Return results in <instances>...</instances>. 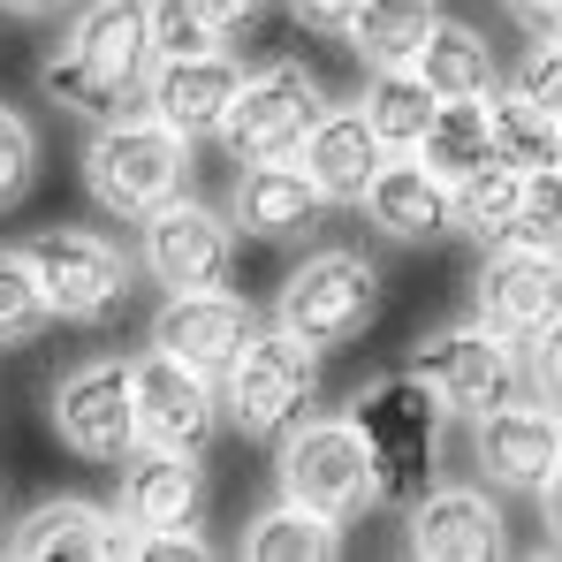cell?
I'll use <instances>...</instances> for the list:
<instances>
[{
  "label": "cell",
  "instance_id": "cell-1",
  "mask_svg": "<svg viewBox=\"0 0 562 562\" xmlns=\"http://www.w3.org/2000/svg\"><path fill=\"white\" fill-rule=\"evenodd\" d=\"M145 69H153V23H145V0H92L69 15L61 46L38 61V85L54 106L85 114V122H114L130 114V99L145 92Z\"/></svg>",
  "mask_w": 562,
  "mask_h": 562
},
{
  "label": "cell",
  "instance_id": "cell-2",
  "mask_svg": "<svg viewBox=\"0 0 562 562\" xmlns=\"http://www.w3.org/2000/svg\"><path fill=\"white\" fill-rule=\"evenodd\" d=\"M350 426L366 434V457H373L380 502L411 509V502L434 486V464H441V426H449L441 395H434L426 380L403 366V373H387V380H373V387H358Z\"/></svg>",
  "mask_w": 562,
  "mask_h": 562
},
{
  "label": "cell",
  "instance_id": "cell-3",
  "mask_svg": "<svg viewBox=\"0 0 562 562\" xmlns=\"http://www.w3.org/2000/svg\"><path fill=\"white\" fill-rule=\"evenodd\" d=\"M85 183H92V198L114 221H145V213H160L168 198L190 190V137H176L153 106H145V114L92 122Z\"/></svg>",
  "mask_w": 562,
  "mask_h": 562
},
{
  "label": "cell",
  "instance_id": "cell-4",
  "mask_svg": "<svg viewBox=\"0 0 562 562\" xmlns=\"http://www.w3.org/2000/svg\"><path fill=\"white\" fill-rule=\"evenodd\" d=\"M274 479L289 502L350 525L380 509V486H373V457H366V434L350 426V411H304L289 434H281V457H274Z\"/></svg>",
  "mask_w": 562,
  "mask_h": 562
},
{
  "label": "cell",
  "instance_id": "cell-5",
  "mask_svg": "<svg viewBox=\"0 0 562 562\" xmlns=\"http://www.w3.org/2000/svg\"><path fill=\"white\" fill-rule=\"evenodd\" d=\"M373 312H380V267L366 251H342V244L304 251L281 274V296H274V327H289L296 342H312L319 358L358 342L373 327Z\"/></svg>",
  "mask_w": 562,
  "mask_h": 562
},
{
  "label": "cell",
  "instance_id": "cell-6",
  "mask_svg": "<svg viewBox=\"0 0 562 562\" xmlns=\"http://www.w3.org/2000/svg\"><path fill=\"white\" fill-rule=\"evenodd\" d=\"M312 403H319V350L296 342L289 327H259L236 350V366L221 373V411L251 441H281Z\"/></svg>",
  "mask_w": 562,
  "mask_h": 562
},
{
  "label": "cell",
  "instance_id": "cell-7",
  "mask_svg": "<svg viewBox=\"0 0 562 562\" xmlns=\"http://www.w3.org/2000/svg\"><path fill=\"white\" fill-rule=\"evenodd\" d=\"M23 251H31V267L46 281L54 319H69V327H114L122 304H130V289H137L130 259L99 228H38Z\"/></svg>",
  "mask_w": 562,
  "mask_h": 562
},
{
  "label": "cell",
  "instance_id": "cell-8",
  "mask_svg": "<svg viewBox=\"0 0 562 562\" xmlns=\"http://www.w3.org/2000/svg\"><path fill=\"white\" fill-rule=\"evenodd\" d=\"M319 114H327L319 77L304 61H267V69L244 77V92H236L228 122H221V145H228L236 168H251V160H296V145H304V130Z\"/></svg>",
  "mask_w": 562,
  "mask_h": 562
},
{
  "label": "cell",
  "instance_id": "cell-9",
  "mask_svg": "<svg viewBox=\"0 0 562 562\" xmlns=\"http://www.w3.org/2000/svg\"><path fill=\"white\" fill-rule=\"evenodd\" d=\"M411 373L441 395L449 418H479V411H494V403H509V395L525 387L517 342L494 335L486 319H457V327L426 335V342L411 350Z\"/></svg>",
  "mask_w": 562,
  "mask_h": 562
},
{
  "label": "cell",
  "instance_id": "cell-10",
  "mask_svg": "<svg viewBox=\"0 0 562 562\" xmlns=\"http://www.w3.org/2000/svg\"><path fill=\"white\" fill-rule=\"evenodd\" d=\"M137 267L168 296L176 289H228V274H236V221L198 205L183 190V198H168L160 213L137 221Z\"/></svg>",
  "mask_w": 562,
  "mask_h": 562
},
{
  "label": "cell",
  "instance_id": "cell-11",
  "mask_svg": "<svg viewBox=\"0 0 562 562\" xmlns=\"http://www.w3.org/2000/svg\"><path fill=\"white\" fill-rule=\"evenodd\" d=\"M54 434L85 464H122L137 449V387L130 358H85L54 380Z\"/></svg>",
  "mask_w": 562,
  "mask_h": 562
},
{
  "label": "cell",
  "instance_id": "cell-12",
  "mask_svg": "<svg viewBox=\"0 0 562 562\" xmlns=\"http://www.w3.org/2000/svg\"><path fill=\"white\" fill-rule=\"evenodd\" d=\"M130 387H137V449L205 457V441L221 426V380L168 350H145V358H130Z\"/></svg>",
  "mask_w": 562,
  "mask_h": 562
},
{
  "label": "cell",
  "instance_id": "cell-13",
  "mask_svg": "<svg viewBox=\"0 0 562 562\" xmlns=\"http://www.w3.org/2000/svg\"><path fill=\"white\" fill-rule=\"evenodd\" d=\"M471 464L502 494H540V479L562 464V411L555 403H494L471 418Z\"/></svg>",
  "mask_w": 562,
  "mask_h": 562
},
{
  "label": "cell",
  "instance_id": "cell-14",
  "mask_svg": "<svg viewBox=\"0 0 562 562\" xmlns=\"http://www.w3.org/2000/svg\"><path fill=\"white\" fill-rule=\"evenodd\" d=\"M562 312V259L548 251H517V244H494L479 259V281H471V319H486L494 335L525 342L540 335Z\"/></svg>",
  "mask_w": 562,
  "mask_h": 562
},
{
  "label": "cell",
  "instance_id": "cell-15",
  "mask_svg": "<svg viewBox=\"0 0 562 562\" xmlns=\"http://www.w3.org/2000/svg\"><path fill=\"white\" fill-rule=\"evenodd\" d=\"M251 335H259V312L236 289H176L160 304V319H153V350H168V358H183V366H198L213 380L236 366V350Z\"/></svg>",
  "mask_w": 562,
  "mask_h": 562
},
{
  "label": "cell",
  "instance_id": "cell-16",
  "mask_svg": "<svg viewBox=\"0 0 562 562\" xmlns=\"http://www.w3.org/2000/svg\"><path fill=\"white\" fill-rule=\"evenodd\" d=\"M403 548L426 562H494L509 555V517L486 486H426L411 502V532Z\"/></svg>",
  "mask_w": 562,
  "mask_h": 562
},
{
  "label": "cell",
  "instance_id": "cell-17",
  "mask_svg": "<svg viewBox=\"0 0 562 562\" xmlns=\"http://www.w3.org/2000/svg\"><path fill=\"white\" fill-rule=\"evenodd\" d=\"M244 92V61L228 46H205V54H183V61H153L145 69V106L176 130V137H221L228 106Z\"/></svg>",
  "mask_w": 562,
  "mask_h": 562
},
{
  "label": "cell",
  "instance_id": "cell-18",
  "mask_svg": "<svg viewBox=\"0 0 562 562\" xmlns=\"http://www.w3.org/2000/svg\"><path fill=\"white\" fill-rule=\"evenodd\" d=\"M8 555L23 562H130V525L114 509H99L85 494H54L38 509L15 517Z\"/></svg>",
  "mask_w": 562,
  "mask_h": 562
},
{
  "label": "cell",
  "instance_id": "cell-19",
  "mask_svg": "<svg viewBox=\"0 0 562 562\" xmlns=\"http://www.w3.org/2000/svg\"><path fill=\"white\" fill-rule=\"evenodd\" d=\"M366 221L387 244H441L457 228V183L434 176L418 153H387L380 176L366 183Z\"/></svg>",
  "mask_w": 562,
  "mask_h": 562
},
{
  "label": "cell",
  "instance_id": "cell-20",
  "mask_svg": "<svg viewBox=\"0 0 562 562\" xmlns=\"http://www.w3.org/2000/svg\"><path fill=\"white\" fill-rule=\"evenodd\" d=\"M380 160H387V145L373 137L366 106H327L296 145V168L312 176L327 205H366V183L380 176Z\"/></svg>",
  "mask_w": 562,
  "mask_h": 562
},
{
  "label": "cell",
  "instance_id": "cell-21",
  "mask_svg": "<svg viewBox=\"0 0 562 562\" xmlns=\"http://www.w3.org/2000/svg\"><path fill=\"white\" fill-rule=\"evenodd\" d=\"M319 213H327V198L312 190V176H304L296 160H251V168H236L228 221H236L244 236H259V244H296V236L319 228Z\"/></svg>",
  "mask_w": 562,
  "mask_h": 562
},
{
  "label": "cell",
  "instance_id": "cell-22",
  "mask_svg": "<svg viewBox=\"0 0 562 562\" xmlns=\"http://www.w3.org/2000/svg\"><path fill=\"white\" fill-rule=\"evenodd\" d=\"M198 509H205V464L190 449H130L122 457V502H114V517L130 532L198 525Z\"/></svg>",
  "mask_w": 562,
  "mask_h": 562
},
{
  "label": "cell",
  "instance_id": "cell-23",
  "mask_svg": "<svg viewBox=\"0 0 562 562\" xmlns=\"http://www.w3.org/2000/svg\"><path fill=\"white\" fill-rule=\"evenodd\" d=\"M418 85L434 99H486L494 85H502V61H494V46L471 31V23H457V15H441L434 31H426V46H418Z\"/></svg>",
  "mask_w": 562,
  "mask_h": 562
},
{
  "label": "cell",
  "instance_id": "cell-24",
  "mask_svg": "<svg viewBox=\"0 0 562 562\" xmlns=\"http://www.w3.org/2000/svg\"><path fill=\"white\" fill-rule=\"evenodd\" d=\"M434 23H441V0H366L342 38L366 69H411Z\"/></svg>",
  "mask_w": 562,
  "mask_h": 562
},
{
  "label": "cell",
  "instance_id": "cell-25",
  "mask_svg": "<svg viewBox=\"0 0 562 562\" xmlns=\"http://www.w3.org/2000/svg\"><path fill=\"white\" fill-rule=\"evenodd\" d=\"M486 137H494V160H509L517 176H548V168H562V122L548 114V106H532V99L517 92H486Z\"/></svg>",
  "mask_w": 562,
  "mask_h": 562
},
{
  "label": "cell",
  "instance_id": "cell-26",
  "mask_svg": "<svg viewBox=\"0 0 562 562\" xmlns=\"http://www.w3.org/2000/svg\"><path fill=\"white\" fill-rule=\"evenodd\" d=\"M244 555H251V562H335V555H342V525L281 494L274 509H259V517H251Z\"/></svg>",
  "mask_w": 562,
  "mask_h": 562
},
{
  "label": "cell",
  "instance_id": "cell-27",
  "mask_svg": "<svg viewBox=\"0 0 562 562\" xmlns=\"http://www.w3.org/2000/svg\"><path fill=\"white\" fill-rule=\"evenodd\" d=\"M434 176H449V183H464L471 168H486L494 160V137H486V99H441L434 106V122H426V137L411 145Z\"/></svg>",
  "mask_w": 562,
  "mask_h": 562
},
{
  "label": "cell",
  "instance_id": "cell-28",
  "mask_svg": "<svg viewBox=\"0 0 562 562\" xmlns=\"http://www.w3.org/2000/svg\"><path fill=\"white\" fill-rule=\"evenodd\" d=\"M434 106H441V99L418 85V69H373V85H366V122H373V137L387 153H411V145L426 137Z\"/></svg>",
  "mask_w": 562,
  "mask_h": 562
},
{
  "label": "cell",
  "instance_id": "cell-29",
  "mask_svg": "<svg viewBox=\"0 0 562 562\" xmlns=\"http://www.w3.org/2000/svg\"><path fill=\"white\" fill-rule=\"evenodd\" d=\"M517 205H525V176L509 160H486V168H471L464 183H457V228L479 236V251H486V244H502V228L517 221Z\"/></svg>",
  "mask_w": 562,
  "mask_h": 562
},
{
  "label": "cell",
  "instance_id": "cell-30",
  "mask_svg": "<svg viewBox=\"0 0 562 562\" xmlns=\"http://www.w3.org/2000/svg\"><path fill=\"white\" fill-rule=\"evenodd\" d=\"M54 327V304H46V281L31 267V251L0 244V350H23Z\"/></svg>",
  "mask_w": 562,
  "mask_h": 562
},
{
  "label": "cell",
  "instance_id": "cell-31",
  "mask_svg": "<svg viewBox=\"0 0 562 562\" xmlns=\"http://www.w3.org/2000/svg\"><path fill=\"white\" fill-rule=\"evenodd\" d=\"M145 23H153V61H183V54L221 46V31L198 0H145Z\"/></svg>",
  "mask_w": 562,
  "mask_h": 562
},
{
  "label": "cell",
  "instance_id": "cell-32",
  "mask_svg": "<svg viewBox=\"0 0 562 562\" xmlns=\"http://www.w3.org/2000/svg\"><path fill=\"white\" fill-rule=\"evenodd\" d=\"M31 183H38V130L0 99V205H15Z\"/></svg>",
  "mask_w": 562,
  "mask_h": 562
},
{
  "label": "cell",
  "instance_id": "cell-33",
  "mask_svg": "<svg viewBox=\"0 0 562 562\" xmlns=\"http://www.w3.org/2000/svg\"><path fill=\"white\" fill-rule=\"evenodd\" d=\"M517 366H525L532 403H555V411H562V312L540 327V335H525V342H517Z\"/></svg>",
  "mask_w": 562,
  "mask_h": 562
},
{
  "label": "cell",
  "instance_id": "cell-34",
  "mask_svg": "<svg viewBox=\"0 0 562 562\" xmlns=\"http://www.w3.org/2000/svg\"><path fill=\"white\" fill-rule=\"evenodd\" d=\"M509 85H517V92L532 99V106H548V114L562 122V46H555V38H532Z\"/></svg>",
  "mask_w": 562,
  "mask_h": 562
},
{
  "label": "cell",
  "instance_id": "cell-35",
  "mask_svg": "<svg viewBox=\"0 0 562 562\" xmlns=\"http://www.w3.org/2000/svg\"><path fill=\"white\" fill-rule=\"evenodd\" d=\"M205 532L198 525H160V532H130V562H205Z\"/></svg>",
  "mask_w": 562,
  "mask_h": 562
},
{
  "label": "cell",
  "instance_id": "cell-36",
  "mask_svg": "<svg viewBox=\"0 0 562 562\" xmlns=\"http://www.w3.org/2000/svg\"><path fill=\"white\" fill-rule=\"evenodd\" d=\"M358 8H366V0H289V15H296L304 31H319V38H342Z\"/></svg>",
  "mask_w": 562,
  "mask_h": 562
},
{
  "label": "cell",
  "instance_id": "cell-37",
  "mask_svg": "<svg viewBox=\"0 0 562 562\" xmlns=\"http://www.w3.org/2000/svg\"><path fill=\"white\" fill-rule=\"evenodd\" d=\"M198 8L213 15V31H221V38H244V31H251L274 0H198Z\"/></svg>",
  "mask_w": 562,
  "mask_h": 562
},
{
  "label": "cell",
  "instance_id": "cell-38",
  "mask_svg": "<svg viewBox=\"0 0 562 562\" xmlns=\"http://www.w3.org/2000/svg\"><path fill=\"white\" fill-rule=\"evenodd\" d=\"M502 8H509V23L532 31V38H548V31L562 23V0H502Z\"/></svg>",
  "mask_w": 562,
  "mask_h": 562
},
{
  "label": "cell",
  "instance_id": "cell-39",
  "mask_svg": "<svg viewBox=\"0 0 562 562\" xmlns=\"http://www.w3.org/2000/svg\"><path fill=\"white\" fill-rule=\"evenodd\" d=\"M540 525H548V540L562 548V464L540 479Z\"/></svg>",
  "mask_w": 562,
  "mask_h": 562
},
{
  "label": "cell",
  "instance_id": "cell-40",
  "mask_svg": "<svg viewBox=\"0 0 562 562\" xmlns=\"http://www.w3.org/2000/svg\"><path fill=\"white\" fill-rule=\"evenodd\" d=\"M0 8H8V15H23V23H61L77 0H0Z\"/></svg>",
  "mask_w": 562,
  "mask_h": 562
},
{
  "label": "cell",
  "instance_id": "cell-41",
  "mask_svg": "<svg viewBox=\"0 0 562 562\" xmlns=\"http://www.w3.org/2000/svg\"><path fill=\"white\" fill-rule=\"evenodd\" d=\"M548 38H555V46H562V23H555V31H548Z\"/></svg>",
  "mask_w": 562,
  "mask_h": 562
}]
</instances>
